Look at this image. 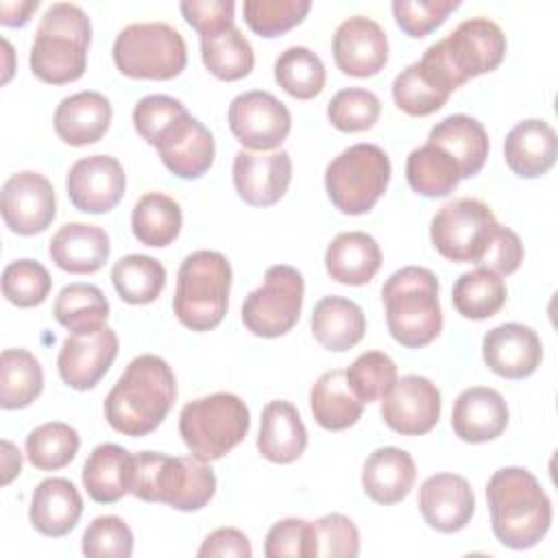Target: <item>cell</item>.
Returning <instances> with one entry per match:
<instances>
[{"instance_id":"obj_51","label":"cell","mask_w":558,"mask_h":558,"mask_svg":"<svg viewBox=\"0 0 558 558\" xmlns=\"http://www.w3.org/2000/svg\"><path fill=\"white\" fill-rule=\"evenodd\" d=\"M458 7L460 0H395L392 15L408 37L421 39L436 31Z\"/></svg>"},{"instance_id":"obj_57","label":"cell","mask_w":558,"mask_h":558,"mask_svg":"<svg viewBox=\"0 0 558 558\" xmlns=\"http://www.w3.org/2000/svg\"><path fill=\"white\" fill-rule=\"evenodd\" d=\"M37 7H39V0L0 2V24L2 26H24Z\"/></svg>"},{"instance_id":"obj_36","label":"cell","mask_w":558,"mask_h":558,"mask_svg":"<svg viewBox=\"0 0 558 558\" xmlns=\"http://www.w3.org/2000/svg\"><path fill=\"white\" fill-rule=\"evenodd\" d=\"M181 225H183L181 207L168 194L148 192L140 196L137 203L133 205L131 229H133V235L146 246L163 248L172 244L181 233Z\"/></svg>"},{"instance_id":"obj_33","label":"cell","mask_w":558,"mask_h":558,"mask_svg":"<svg viewBox=\"0 0 558 558\" xmlns=\"http://www.w3.org/2000/svg\"><path fill=\"white\" fill-rule=\"evenodd\" d=\"M381 266V251L373 235L364 231L338 233L325 251L327 275L344 286L368 283Z\"/></svg>"},{"instance_id":"obj_24","label":"cell","mask_w":558,"mask_h":558,"mask_svg":"<svg viewBox=\"0 0 558 558\" xmlns=\"http://www.w3.org/2000/svg\"><path fill=\"white\" fill-rule=\"evenodd\" d=\"M508 425V405L504 397L488 386L462 390L451 410V427L464 442H488L501 436Z\"/></svg>"},{"instance_id":"obj_27","label":"cell","mask_w":558,"mask_h":558,"mask_svg":"<svg viewBox=\"0 0 558 558\" xmlns=\"http://www.w3.org/2000/svg\"><path fill=\"white\" fill-rule=\"evenodd\" d=\"M111 244L105 229L85 222L63 225L48 244L50 259L65 272L92 275L109 259Z\"/></svg>"},{"instance_id":"obj_22","label":"cell","mask_w":558,"mask_h":558,"mask_svg":"<svg viewBox=\"0 0 558 558\" xmlns=\"http://www.w3.org/2000/svg\"><path fill=\"white\" fill-rule=\"evenodd\" d=\"M486 366L506 379L530 377L543 360L538 333L521 323H504L486 331L482 340Z\"/></svg>"},{"instance_id":"obj_31","label":"cell","mask_w":558,"mask_h":558,"mask_svg":"<svg viewBox=\"0 0 558 558\" xmlns=\"http://www.w3.org/2000/svg\"><path fill=\"white\" fill-rule=\"evenodd\" d=\"M416 480L414 458L399 447L375 449L362 469V488L375 501L384 506L399 504L408 497Z\"/></svg>"},{"instance_id":"obj_14","label":"cell","mask_w":558,"mask_h":558,"mask_svg":"<svg viewBox=\"0 0 558 558\" xmlns=\"http://www.w3.org/2000/svg\"><path fill=\"white\" fill-rule=\"evenodd\" d=\"M157 148L161 163L179 179L203 177L216 155L211 131L190 116L187 109L177 113L150 142Z\"/></svg>"},{"instance_id":"obj_21","label":"cell","mask_w":558,"mask_h":558,"mask_svg":"<svg viewBox=\"0 0 558 558\" xmlns=\"http://www.w3.org/2000/svg\"><path fill=\"white\" fill-rule=\"evenodd\" d=\"M292 179V159L286 150L248 153L233 157V185L238 196L253 207L275 205L288 192Z\"/></svg>"},{"instance_id":"obj_38","label":"cell","mask_w":558,"mask_h":558,"mask_svg":"<svg viewBox=\"0 0 558 558\" xmlns=\"http://www.w3.org/2000/svg\"><path fill=\"white\" fill-rule=\"evenodd\" d=\"M201 59L220 81H240L251 74L255 63L253 46L235 26L201 35Z\"/></svg>"},{"instance_id":"obj_20","label":"cell","mask_w":558,"mask_h":558,"mask_svg":"<svg viewBox=\"0 0 558 558\" xmlns=\"http://www.w3.org/2000/svg\"><path fill=\"white\" fill-rule=\"evenodd\" d=\"M331 50L342 74L366 78L384 70L388 61V37L375 20L353 15L336 28Z\"/></svg>"},{"instance_id":"obj_17","label":"cell","mask_w":558,"mask_h":558,"mask_svg":"<svg viewBox=\"0 0 558 558\" xmlns=\"http://www.w3.org/2000/svg\"><path fill=\"white\" fill-rule=\"evenodd\" d=\"M460 83L429 46L423 57L401 70L392 81L395 105L408 116H429L438 111Z\"/></svg>"},{"instance_id":"obj_10","label":"cell","mask_w":558,"mask_h":558,"mask_svg":"<svg viewBox=\"0 0 558 558\" xmlns=\"http://www.w3.org/2000/svg\"><path fill=\"white\" fill-rule=\"evenodd\" d=\"M497 218L480 198L445 203L432 218L429 238L434 248L449 262L482 264L495 233Z\"/></svg>"},{"instance_id":"obj_46","label":"cell","mask_w":558,"mask_h":558,"mask_svg":"<svg viewBox=\"0 0 558 558\" xmlns=\"http://www.w3.org/2000/svg\"><path fill=\"white\" fill-rule=\"evenodd\" d=\"M310 7V0H246L242 11L255 35L272 39L301 24Z\"/></svg>"},{"instance_id":"obj_1","label":"cell","mask_w":558,"mask_h":558,"mask_svg":"<svg viewBox=\"0 0 558 558\" xmlns=\"http://www.w3.org/2000/svg\"><path fill=\"white\" fill-rule=\"evenodd\" d=\"M177 399V379L168 362L144 353L129 362L105 397L107 423L124 436H146L168 416Z\"/></svg>"},{"instance_id":"obj_12","label":"cell","mask_w":558,"mask_h":558,"mask_svg":"<svg viewBox=\"0 0 558 558\" xmlns=\"http://www.w3.org/2000/svg\"><path fill=\"white\" fill-rule=\"evenodd\" d=\"M460 85L495 70L506 54V35L488 17H469L434 44Z\"/></svg>"},{"instance_id":"obj_41","label":"cell","mask_w":558,"mask_h":558,"mask_svg":"<svg viewBox=\"0 0 558 558\" xmlns=\"http://www.w3.org/2000/svg\"><path fill=\"white\" fill-rule=\"evenodd\" d=\"M111 283L124 303L146 305L161 294L166 286V268L150 255L131 253L113 264Z\"/></svg>"},{"instance_id":"obj_7","label":"cell","mask_w":558,"mask_h":558,"mask_svg":"<svg viewBox=\"0 0 558 558\" xmlns=\"http://www.w3.org/2000/svg\"><path fill=\"white\" fill-rule=\"evenodd\" d=\"M251 427L246 403L231 392H214L183 405L179 434L190 453L211 462L238 447Z\"/></svg>"},{"instance_id":"obj_6","label":"cell","mask_w":558,"mask_h":558,"mask_svg":"<svg viewBox=\"0 0 558 558\" xmlns=\"http://www.w3.org/2000/svg\"><path fill=\"white\" fill-rule=\"evenodd\" d=\"M231 290V264L218 251L190 253L177 272L172 310L179 323L192 331L218 327L227 314Z\"/></svg>"},{"instance_id":"obj_8","label":"cell","mask_w":558,"mask_h":558,"mask_svg":"<svg viewBox=\"0 0 558 558\" xmlns=\"http://www.w3.org/2000/svg\"><path fill=\"white\" fill-rule=\"evenodd\" d=\"M113 63L129 78L170 81L187 65L183 35L166 22H137L113 41Z\"/></svg>"},{"instance_id":"obj_3","label":"cell","mask_w":558,"mask_h":558,"mask_svg":"<svg viewBox=\"0 0 558 558\" xmlns=\"http://www.w3.org/2000/svg\"><path fill=\"white\" fill-rule=\"evenodd\" d=\"M89 41L92 22L78 4H50L37 24L31 46L28 63L33 74L50 85H65L81 78L87 68Z\"/></svg>"},{"instance_id":"obj_11","label":"cell","mask_w":558,"mask_h":558,"mask_svg":"<svg viewBox=\"0 0 558 558\" xmlns=\"http://www.w3.org/2000/svg\"><path fill=\"white\" fill-rule=\"evenodd\" d=\"M303 275L288 264L266 268L264 283L242 303L244 327L259 338H279L288 333L303 307Z\"/></svg>"},{"instance_id":"obj_54","label":"cell","mask_w":558,"mask_h":558,"mask_svg":"<svg viewBox=\"0 0 558 558\" xmlns=\"http://www.w3.org/2000/svg\"><path fill=\"white\" fill-rule=\"evenodd\" d=\"M185 22L198 33L209 35L233 24L235 4L231 0H187L179 4Z\"/></svg>"},{"instance_id":"obj_34","label":"cell","mask_w":558,"mask_h":558,"mask_svg":"<svg viewBox=\"0 0 558 558\" xmlns=\"http://www.w3.org/2000/svg\"><path fill=\"white\" fill-rule=\"evenodd\" d=\"M310 327L320 347L342 353L364 338L366 318L355 301L331 294L314 305Z\"/></svg>"},{"instance_id":"obj_13","label":"cell","mask_w":558,"mask_h":558,"mask_svg":"<svg viewBox=\"0 0 558 558\" xmlns=\"http://www.w3.org/2000/svg\"><path fill=\"white\" fill-rule=\"evenodd\" d=\"M227 120L235 140L251 150L279 148L292 126L288 107L264 89L238 94L229 105Z\"/></svg>"},{"instance_id":"obj_45","label":"cell","mask_w":558,"mask_h":558,"mask_svg":"<svg viewBox=\"0 0 558 558\" xmlns=\"http://www.w3.org/2000/svg\"><path fill=\"white\" fill-rule=\"evenodd\" d=\"M351 392L362 403L384 399L397 381V364L381 351H366L344 371Z\"/></svg>"},{"instance_id":"obj_52","label":"cell","mask_w":558,"mask_h":558,"mask_svg":"<svg viewBox=\"0 0 558 558\" xmlns=\"http://www.w3.org/2000/svg\"><path fill=\"white\" fill-rule=\"evenodd\" d=\"M266 558H316L314 556V525L305 519L277 521L264 543Z\"/></svg>"},{"instance_id":"obj_35","label":"cell","mask_w":558,"mask_h":558,"mask_svg":"<svg viewBox=\"0 0 558 558\" xmlns=\"http://www.w3.org/2000/svg\"><path fill=\"white\" fill-rule=\"evenodd\" d=\"M310 408L314 414V421L329 432H342L353 427L360 416L364 403L357 401V397L351 392L344 371L333 368L323 373L312 390H310Z\"/></svg>"},{"instance_id":"obj_42","label":"cell","mask_w":558,"mask_h":558,"mask_svg":"<svg viewBox=\"0 0 558 558\" xmlns=\"http://www.w3.org/2000/svg\"><path fill=\"white\" fill-rule=\"evenodd\" d=\"M275 81L292 98L310 100L325 87V65L310 48L290 46L275 61Z\"/></svg>"},{"instance_id":"obj_9","label":"cell","mask_w":558,"mask_h":558,"mask_svg":"<svg viewBox=\"0 0 558 558\" xmlns=\"http://www.w3.org/2000/svg\"><path fill=\"white\" fill-rule=\"evenodd\" d=\"M390 172V159L377 144H353L327 163L325 190L338 211L360 216L384 196Z\"/></svg>"},{"instance_id":"obj_4","label":"cell","mask_w":558,"mask_h":558,"mask_svg":"<svg viewBox=\"0 0 558 558\" xmlns=\"http://www.w3.org/2000/svg\"><path fill=\"white\" fill-rule=\"evenodd\" d=\"M390 336L408 349L427 347L442 329L438 279L429 268L405 266L381 286Z\"/></svg>"},{"instance_id":"obj_47","label":"cell","mask_w":558,"mask_h":558,"mask_svg":"<svg viewBox=\"0 0 558 558\" xmlns=\"http://www.w3.org/2000/svg\"><path fill=\"white\" fill-rule=\"evenodd\" d=\"M50 288V272L35 259H15L2 270V294L17 307H35L44 303Z\"/></svg>"},{"instance_id":"obj_53","label":"cell","mask_w":558,"mask_h":558,"mask_svg":"<svg viewBox=\"0 0 558 558\" xmlns=\"http://www.w3.org/2000/svg\"><path fill=\"white\" fill-rule=\"evenodd\" d=\"M185 109V105L179 98L166 96V94H150L137 100L133 107V126L146 140L148 144L153 137Z\"/></svg>"},{"instance_id":"obj_26","label":"cell","mask_w":558,"mask_h":558,"mask_svg":"<svg viewBox=\"0 0 558 558\" xmlns=\"http://www.w3.org/2000/svg\"><path fill=\"white\" fill-rule=\"evenodd\" d=\"M83 514V497L78 488L65 477L41 480L31 497V525L44 536L70 534Z\"/></svg>"},{"instance_id":"obj_19","label":"cell","mask_w":558,"mask_h":558,"mask_svg":"<svg viewBox=\"0 0 558 558\" xmlns=\"http://www.w3.org/2000/svg\"><path fill=\"white\" fill-rule=\"evenodd\" d=\"M70 203L85 214L111 211L124 196L126 174L111 155H89L78 159L65 179Z\"/></svg>"},{"instance_id":"obj_29","label":"cell","mask_w":558,"mask_h":558,"mask_svg":"<svg viewBox=\"0 0 558 558\" xmlns=\"http://www.w3.org/2000/svg\"><path fill=\"white\" fill-rule=\"evenodd\" d=\"M83 486L98 504H116L133 488L135 456L113 442L92 449L83 464Z\"/></svg>"},{"instance_id":"obj_30","label":"cell","mask_w":558,"mask_h":558,"mask_svg":"<svg viewBox=\"0 0 558 558\" xmlns=\"http://www.w3.org/2000/svg\"><path fill=\"white\" fill-rule=\"evenodd\" d=\"M427 142L442 148L460 168L462 179L475 177L488 157V133L471 116L453 113L432 126Z\"/></svg>"},{"instance_id":"obj_16","label":"cell","mask_w":558,"mask_h":558,"mask_svg":"<svg viewBox=\"0 0 558 558\" xmlns=\"http://www.w3.org/2000/svg\"><path fill=\"white\" fill-rule=\"evenodd\" d=\"M4 225L17 235H35L50 227L57 216L52 183L33 170L11 174L0 194Z\"/></svg>"},{"instance_id":"obj_18","label":"cell","mask_w":558,"mask_h":558,"mask_svg":"<svg viewBox=\"0 0 558 558\" xmlns=\"http://www.w3.org/2000/svg\"><path fill=\"white\" fill-rule=\"evenodd\" d=\"M440 390L423 375H403L381 401L384 423L401 436H421L440 418Z\"/></svg>"},{"instance_id":"obj_55","label":"cell","mask_w":558,"mask_h":558,"mask_svg":"<svg viewBox=\"0 0 558 558\" xmlns=\"http://www.w3.org/2000/svg\"><path fill=\"white\" fill-rule=\"evenodd\" d=\"M523 262V244L519 235L508 227H497V233L482 259V268H488L497 275H512Z\"/></svg>"},{"instance_id":"obj_43","label":"cell","mask_w":558,"mask_h":558,"mask_svg":"<svg viewBox=\"0 0 558 558\" xmlns=\"http://www.w3.org/2000/svg\"><path fill=\"white\" fill-rule=\"evenodd\" d=\"M78 447V432L61 421L44 423L26 436V458L39 471H59L68 466Z\"/></svg>"},{"instance_id":"obj_50","label":"cell","mask_w":558,"mask_h":558,"mask_svg":"<svg viewBox=\"0 0 558 558\" xmlns=\"http://www.w3.org/2000/svg\"><path fill=\"white\" fill-rule=\"evenodd\" d=\"M312 525L316 558H355L360 554V532L349 517L331 512L312 521Z\"/></svg>"},{"instance_id":"obj_37","label":"cell","mask_w":558,"mask_h":558,"mask_svg":"<svg viewBox=\"0 0 558 558\" xmlns=\"http://www.w3.org/2000/svg\"><path fill=\"white\" fill-rule=\"evenodd\" d=\"M405 179L416 194L440 198L458 187L462 174L458 163L442 148L427 142L408 155Z\"/></svg>"},{"instance_id":"obj_56","label":"cell","mask_w":558,"mask_h":558,"mask_svg":"<svg viewBox=\"0 0 558 558\" xmlns=\"http://www.w3.org/2000/svg\"><path fill=\"white\" fill-rule=\"evenodd\" d=\"M253 549L244 532L235 527H218L214 530L203 545L198 547L201 558H211V556H235V558H251Z\"/></svg>"},{"instance_id":"obj_48","label":"cell","mask_w":558,"mask_h":558,"mask_svg":"<svg viewBox=\"0 0 558 558\" xmlns=\"http://www.w3.org/2000/svg\"><path fill=\"white\" fill-rule=\"evenodd\" d=\"M381 113V102L371 89L347 87L333 94L327 105L329 122L344 133L368 131Z\"/></svg>"},{"instance_id":"obj_58","label":"cell","mask_w":558,"mask_h":558,"mask_svg":"<svg viewBox=\"0 0 558 558\" xmlns=\"http://www.w3.org/2000/svg\"><path fill=\"white\" fill-rule=\"evenodd\" d=\"M2 447H4V477H2V482L9 484L15 475H20L22 456L9 440H2Z\"/></svg>"},{"instance_id":"obj_5","label":"cell","mask_w":558,"mask_h":558,"mask_svg":"<svg viewBox=\"0 0 558 558\" xmlns=\"http://www.w3.org/2000/svg\"><path fill=\"white\" fill-rule=\"evenodd\" d=\"M216 493L211 466L194 456H168L142 451L135 456L131 495L148 504H166L174 510L194 512L205 508Z\"/></svg>"},{"instance_id":"obj_23","label":"cell","mask_w":558,"mask_h":558,"mask_svg":"<svg viewBox=\"0 0 558 558\" xmlns=\"http://www.w3.org/2000/svg\"><path fill=\"white\" fill-rule=\"evenodd\" d=\"M418 510L429 527L442 534H453L471 521L475 512V495L466 477L436 473L418 488Z\"/></svg>"},{"instance_id":"obj_39","label":"cell","mask_w":558,"mask_h":558,"mask_svg":"<svg viewBox=\"0 0 558 558\" xmlns=\"http://www.w3.org/2000/svg\"><path fill=\"white\" fill-rule=\"evenodd\" d=\"M44 388L39 360L26 349H4L0 355V405L20 410L31 405Z\"/></svg>"},{"instance_id":"obj_40","label":"cell","mask_w":558,"mask_h":558,"mask_svg":"<svg viewBox=\"0 0 558 558\" xmlns=\"http://www.w3.org/2000/svg\"><path fill=\"white\" fill-rule=\"evenodd\" d=\"M451 303L464 318L484 320L495 316L506 303V283L501 275L488 268L462 272L451 290Z\"/></svg>"},{"instance_id":"obj_49","label":"cell","mask_w":558,"mask_h":558,"mask_svg":"<svg viewBox=\"0 0 558 558\" xmlns=\"http://www.w3.org/2000/svg\"><path fill=\"white\" fill-rule=\"evenodd\" d=\"M81 549L89 558H129L133 554V532L116 514L96 517L83 532Z\"/></svg>"},{"instance_id":"obj_32","label":"cell","mask_w":558,"mask_h":558,"mask_svg":"<svg viewBox=\"0 0 558 558\" xmlns=\"http://www.w3.org/2000/svg\"><path fill=\"white\" fill-rule=\"evenodd\" d=\"M307 447V429L299 410L290 401H270L262 410L257 451L275 462L290 464L303 456Z\"/></svg>"},{"instance_id":"obj_44","label":"cell","mask_w":558,"mask_h":558,"mask_svg":"<svg viewBox=\"0 0 558 558\" xmlns=\"http://www.w3.org/2000/svg\"><path fill=\"white\" fill-rule=\"evenodd\" d=\"M52 314L65 329H83L100 325L109 316V301L94 283H70L54 299Z\"/></svg>"},{"instance_id":"obj_2","label":"cell","mask_w":558,"mask_h":558,"mask_svg":"<svg viewBox=\"0 0 558 558\" xmlns=\"http://www.w3.org/2000/svg\"><path fill=\"white\" fill-rule=\"evenodd\" d=\"M490 527L510 549H530L551 525V501L541 482L521 466H504L486 484Z\"/></svg>"},{"instance_id":"obj_25","label":"cell","mask_w":558,"mask_h":558,"mask_svg":"<svg viewBox=\"0 0 558 558\" xmlns=\"http://www.w3.org/2000/svg\"><path fill=\"white\" fill-rule=\"evenodd\" d=\"M558 155L556 131L538 118L514 124L504 140V159L508 168L523 179L545 174Z\"/></svg>"},{"instance_id":"obj_15","label":"cell","mask_w":558,"mask_h":558,"mask_svg":"<svg viewBox=\"0 0 558 558\" xmlns=\"http://www.w3.org/2000/svg\"><path fill=\"white\" fill-rule=\"evenodd\" d=\"M118 355V336L105 323L74 329L57 357L61 379L74 390L94 388Z\"/></svg>"},{"instance_id":"obj_28","label":"cell","mask_w":558,"mask_h":558,"mask_svg":"<svg viewBox=\"0 0 558 558\" xmlns=\"http://www.w3.org/2000/svg\"><path fill=\"white\" fill-rule=\"evenodd\" d=\"M111 102L100 92L65 96L54 111V131L70 146L96 144L111 124Z\"/></svg>"}]
</instances>
